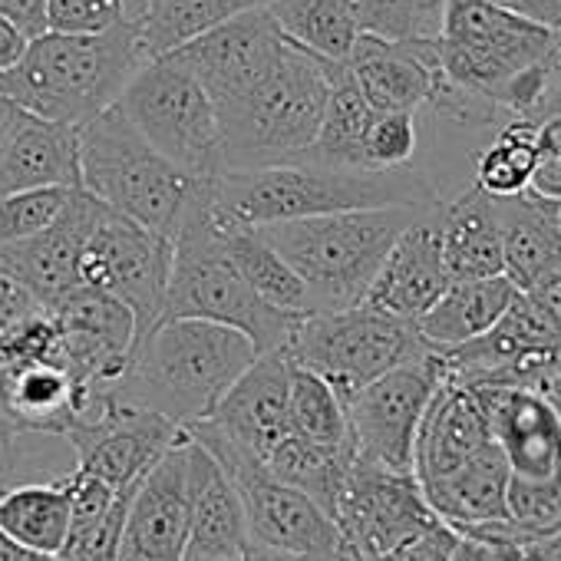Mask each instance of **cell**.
Masks as SVG:
<instances>
[{
    "instance_id": "obj_1",
    "label": "cell",
    "mask_w": 561,
    "mask_h": 561,
    "mask_svg": "<svg viewBox=\"0 0 561 561\" xmlns=\"http://www.w3.org/2000/svg\"><path fill=\"white\" fill-rule=\"evenodd\" d=\"M208 202L221 225L261 228L351 208L436 205L443 195L423 169L354 172L295 159L261 169H225L211 179Z\"/></svg>"
},
{
    "instance_id": "obj_2",
    "label": "cell",
    "mask_w": 561,
    "mask_h": 561,
    "mask_svg": "<svg viewBox=\"0 0 561 561\" xmlns=\"http://www.w3.org/2000/svg\"><path fill=\"white\" fill-rule=\"evenodd\" d=\"M254 357L251 337L234 328L198 318L159 321L136 341L123 377L106 390V403L136 407L188 430L215 410Z\"/></svg>"
},
{
    "instance_id": "obj_3",
    "label": "cell",
    "mask_w": 561,
    "mask_h": 561,
    "mask_svg": "<svg viewBox=\"0 0 561 561\" xmlns=\"http://www.w3.org/2000/svg\"><path fill=\"white\" fill-rule=\"evenodd\" d=\"M443 73L508 116L535 110L561 70V31L515 18L489 0H449L439 34Z\"/></svg>"
},
{
    "instance_id": "obj_4",
    "label": "cell",
    "mask_w": 561,
    "mask_h": 561,
    "mask_svg": "<svg viewBox=\"0 0 561 561\" xmlns=\"http://www.w3.org/2000/svg\"><path fill=\"white\" fill-rule=\"evenodd\" d=\"M142 64L139 21L106 34L44 31L4 73V93L34 116L83 126L123 96Z\"/></svg>"
},
{
    "instance_id": "obj_5",
    "label": "cell",
    "mask_w": 561,
    "mask_h": 561,
    "mask_svg": "<svg viewBox=\"0 0 561 561\" xmlns=\"http://www.w3.org/2000/svg\"><path fill=\"white\" fill-rule=\"evenodd\" d=\"M208 185L211 179H202L192 188L185 211L172 231V264H169L162 321L172 318L215 321L248 334L257 354L280 351L291 341L305 314H291L267 305L231 267V261L218 244V231L208 205Z\"/></svg>"
},
{
    "instance_id": "obj_6",
    "label": "cell",
    "mask_w": 561,
    "mask_h": 561,
    "mask_svg": "<svg viewBox=\"0 0 561 561\" xmlns=\"http://www.w3.org/2000/svg\"><path fill=\"white\" fill-rule=\"evenodd\" d=\"M430 205H383L311 215L254 228L305 280L311 314L354 308L367 298L374 277L400 231Z\"/></svg>"
},
{
    "instance_id": "obj_7",
    "label": "cell",
    "mask_w": 561,
    "mask_h": 561,
    "mask_svg": "<svg viewBox=\"0 0 561 561\" xmlns=\"http://www.w3.org/2000/svg\"><path fill=\"white\" fill-rule=\"evenodd\" d=\"M334 67L285 37L267 73L231 106L218 110L225 169L280 165L308 152L324 119Z\"/></svg>"
},
{
    "instance_id": "obj_8",
    "label": "cell",
    "mask_w": 561,
    "mask_h": 561,
    "mask_svg": "<svg viewBox=\"0 0 561 561\" xmlns=\"http://www.w3.org/2000/svg\"><path fill=\"white\" fill-rule=\"evenodd\" d=\"M80 139V182L110 211L172 238L192 188L202 179L185 175L113 103L100 116L77 126Z\"/></svg>"
},
{
    "instance_id": "obj_9",
    "label": "cell",
    "mask_w": 561,
    "mask_h": 561,
    "mask_svg": "<svg viewBox=\"0 0 561 561\" xmlns=\"http://www.w3.org/2000/svg\"><path fill=\"white\" fill-rule=\"evenodd\" d=\"M433 347L423 341L413 321L393 318L370 305H354L341 311H314L305 314L285 344V354L298 364L324 377L341 400H347L364 383L380 374L410 364Z\"/></svg>"
},
{
    "instance_id": "obj_10",
    "label": "cell",
    "mask_w": 561,
    "mask_h": 561,
    "mask_svg": "<svg viewBox=\"0 0 561 561\" xmlns=\"http://www.w3.org/2000/svg\"><path fill=\"white\" fill-rule=\"evenodd\" d=\"M116 106L172 165L192 179H215L225 169L221 123L205 87L172 57L139 67Z\"/></svg>"
},
{
    "instance_id": "obj_11",
    "label": "cell",
    "mask_w": 561,
    "mask_h": 561,
    "mask_svg": "<svg viewBox=\"0 0 561 561\" xmlns=\"http://www.w3.org/2000/svg\"><path fill=\"white\" fill-rule=\"evenodd\" d=\"M198 446H205L215 462L228 472L241 495L248 541L271 545V548H288L311 554L318 561H341L344 541L337 531V522L305 492L295 485L274 479L261 459L228 446L225 439L205 433V430H185Z\"/></svg>"
},
{
    "instance_id": "obj_12",
    "label": "cell",
    "mask_w": 561,
    "mask_h": 561,
    "mask_svg": "<svg viewBox=\"0 0 561 561\" xmlns=\"http://www.w3.org/2000/svg\"><path fill=\"white\" fill-rule=\"evenodd\" d=\"M172 264V238H162L126 215L100 211L77 261V280L123 301L146 337L165 311V285Z\"/></svg>"
},
{
    "instance_id": "obj_13",
    "label": "cell",
    "mask_w": 561,
    "mask_h": 561,
    "mask_svg": "<svg viewBox=\"0 0 561 561\" xmlns=\"http://www.w3.org/2000/svg\"><path fill=\"white\" fill-rule=\"evenodd\" d=\"M439 383L443 364L439 354L430 351L354 390L344 400L354 456L387 469L413 472L416 430Z\"/></svg>"
},
{
    "instance_id": "obj_14",
    "label": "cell",
    "mask_w": 561,
    "mask_h": 561,
    "mask_svg": "<svg viewBox=\"0 0 561 561\" xmlns=\"http://www.w3.org/2000/svg\"><path fill=\"white\" fill-rule=\"evenodd\" d=\"M334 522L344 541L341 558H377L443 518L430 508L413 472L354 456L337 495Z\"/></svg>"
},
{
    "instance_id": "obj_15",
    "label": "cell",
    "mask_w": 561,
    "mask_h": 561,
    "mask_svg": "<svg viewBox=\"0 0 561 561\" xmlns=\"http://www.w3.org/2000/svg\"><path fill=\"white\" fill-rule=\"evenodd\" d=\"M436 354L443 377L462 387L538 383L545 374L561 367L558 334L522 291L485 334Z\"/></svg>"
},
{
    "instance_id": "obj_16",
    "label": "cell",
    "mask_w": 561,
    "mask_h": 561,
    "mask_svg": "<svg viewBox=\"0 0 561 561\" xmlns=\"http://www.w3.org/2000/svg\"><path fill=\"white\" fill-rule=\"evenodd\" d=\"M280 47H285V34L274 24L271 11L254 8L205 31L202 37L182 44L165 57L182 64L205 87L218 113L244 96L267 73Z\"/></svg>"
},
{
    "instance_id": "obj_17",
    "label": "cell",
    "mask_w": 561,
    "mask_h": 561,
    "mask_svg": "<svg viewBox=\"0 0 561 561\" xmlns=\"http://www.w3.org/2000/svg\"><path fill=\"white\" fill-rule=\"evenodd\" d=\"M288 397H291V360L285 347L267 351L257 354L248 364V370L225 390L215 410L192 426L264 462L267 453L291 433Z\"/></svg>"
},
{
    "instance_id": "obj_18",
    "label": "cell",
    "mask_w": 561,
    "mask_h": 561,
    "mask_svg": "<svg viewBox=\"0 0 561 561\" xmlns=\"http://www.w3.org/2000/svg\"><path fill=\"white\" fill-rule=\"evenodd\" d=\"M188 512V433H182L133 489L116 561H182Z\"/></svg>"
},
{
    "instance_id": "obj_19",
    "label": "cell",
    "mask_w": 561,
    "mask_h": 561,
    "mask_svg": "<svg viewBox=\"0 0 561 561\" xmlns=\"http://www.w3.org/2000/svg\"><path fill=\"white\" fill-rule=\"evenodd\" d=\"M182 433L185 430L156 413L106 403L100 416L70 426L64 436L77 453L80 472H90L116 492H126L139 485V479Z\"/></svg>"
},
{
    "instance_id": "obj_20",
    "label": "cell",
    "mask_w": 561,
    "mask_h": 561,
    "mask_svg": "<svg viewBox=\"0 0 561 561\" xmlns=\"http://www.w3.org/2000/svg\"><path fill=\"white\" fill-rule=\"evenodd\" d=\"M456 383V380H453ZM512 476L561 482V416L535 383L469 387Z\"/></svg>"
},
{
    "instance_id": "obj_21",
    "label": "cell",
    "mask_w": 561,
    "mask_h": 561,
    "mask_svg": "<svg viewBox=\"0 0 561 561\" xmlns=\"http://www.w3.org/2000/svg\"><path fill=\"white\" fill-rule=\"evenodd\" d=\"M436 205L423 208L400 231V238L393 241V248L387 251V257L374 277L364 305L416 324L436 305V298L446 291L449 274L443 264Z\"/></svg>"
},
{
    "instance_id": "obj_22",
    "label": "cell",
    "mask_w": 561,
    "mask_h": 561,
    "mask_svg": "<svg viewBox=\"0 0 561 561\" xmlns=\"http://www.w3.org/2000/svg\"><path fill=\"white\" fill-rule=\"evenodd\" d=\"M347 70L374 110L420 113L443 80L439 41H383L360 34Z\"/></svg>"
},
{
    "instance_id": "obj_23",
    "label": "cell",
    "mask_w": 561,
    "mask_h": 561,
    "mask_svg": "<svg viewBox=\"0 0 561 561\" xmlns=\"http://www.w3.org/2000/svg\"><path fill=\"white\" fill-rule=\"evenodd\" d=\"M103 208H106L103 202H96L90 192L77 188L70 208L47 231H41L27 241L0 244V271L21 280L24 288H31L50 308L60 295H67L70 288L80 285L77 261H80L83 241L93 231Z\"/></svg>"
},
{
    "instance_id": "obj_24",
    "label": "cell",
    "mask_w": 561,
    "mask_h": 561,
    "mask_svg": "<svg viewBox=\"0 0 561 561\" xmlns=\"http://www.w3.org/2000/svg\"><path fill=\"white\" fill-rule=\"evenodd\" d=\"M485 446H492V433L479 407V397L469 387L443 377L416 430V446H413L416 482L430 485L453 476L469 459H476Z\"/></svg>"
},
{
    "instance_id": "obj_25",
    "label": "cell",
    "mask_w": 561,
    "mask_h": 561,
    "mask_svg": "<svg viewBox=\"0 0 561 561\" xmlns=\"http://www.w3.org/2000/svg\"><path fill=\"white\" fill-rule=\"evenodd\" d=\"M188 485L192 512L182 561H215L238 558L248 545L244 508L234 482L215 462V456L188 436Z\"/></svg>"
},
{
    "instance_id": "obj_26",
    "label": "cell",
    "mask_w": 561,
    "mask_h": 561,
    "mask_svg": "<svg viewBox=\"0 0 561 561\" xmlns=\"http://www.w3.org/2000/svg\"><path fill=\"white\" fill-rule=\"evenodd\" d=\"M83 188L77 126L54 123L24 110L0 146V198L27 188Z\"/></svg>"
},
{
    "instance_id": "obj_27",
    "label": "cell",
    "mask_w": 561,
    "mask_h": 561,
    "mask_svg": "<svg viewBox=\"0 0 561 561\" xmlns=\"http://www.w3.org/2000/svg\"><path fill=\"white\" fill-rule=\"evenodd\" d=\"M439 244L449 280L505 274L502 267V221L499 198L466 182L453 198L436 205Z\"/></svg>"
},
{
    "instance_id": "obj_28",
    "label": "cell",
    "mask_w": 561,
    "mask_h": 561,
    "mask_svg": "<svg viewBox=\"0 0 561 561\" xmlns=\"http://www.w3.org/2000/svg\"><path fill=\"white\" fill-rule=\"evenodd\" d=\"M502 221V267L518 291L561 267V215L554 202L531 192L499 198Z\"/></svg>"
},
{
    "instance_id": "obj_29",
    "label": "cell",
    "mask_w": 561,
    "mask_h": 561,
    "mask_svg": "<svg viewBox=\"0 0 561 561\" xmlns=\"http://www.w3.org/2000/svg\"><path fill=\"white\" fill-rule=\"evenodd\" d=\"M515 298L518 288L505 274L449 280L436 305L416 321V328L433 351H449L485 334L508 311Z\"/></svg>"
},
{
    "instance_id": "obj_30",
    "label": "cell",
    "mask_w": 561,
    "mask_h": 561,
    "mask_svg": "<svg viewBox=\"0 0 561 561\" xmlns=\"http://www.w3.org/2000/svg\"><path fill=\"white\" fill-rule=\"evenodd\" d=\"M512 469L502 456V449L492 443L476 459H469L453 476L420 485L430 508L453 528H466L476 522H502L508 518L505 489H508Z\"/></svg>"
},
{
    "instance_id": "obj_31",
    "label": "cell",
    "mask_w": 561,
    "mask_h": 561,
    "mask_svg": "<svg viewBox=\"0 0 561 561\" xmlns=\"http://www.w3.org/2000/svg\"><path fill=\"white\" fill-rule=\"evenodd\" d=\"M215 231H218V244H221L225 257L231 261V267L267 305H274L280 311H291V314H311L305 280L295 274V267L285 257H280V251L271 241H264L254 228L221 225L218 218H215Z\"/></svg>"
},
{
    "instance_id": "obj_32",
    "label": "cell",
    "mask_w": 561,
    "mask_h": 561,
    "mask_svg": "<svg viewBox=\"0 0 561 561\" xmlns=\"http://www.w3.org/2000/svg\"><path fill=\"white\" fill-rule=\"evenodd\" d=\"M374 113L377 110L360 93V87L351 77L347 64H337L334 73H331V93H328V106H324L318 139L298 159H311V162L334 165V169L370 172L367 162H364V136L370 129Z\"/></svg>"
},
{
    "instance_id": "obj_33",
    "label": "cell",
    "mask_w": 561,
    "mask_h": 561,
    "mask_svg": "<svg viewBox=\"0 0 561 561\" xmlns=\"http://www.w3.org/2000/svg\"><path fill=\"white\" fill-rule=\"evenodd\" d=\"M0 528L24 548L57 558L70 531V482H24L0 492Z\"/></svg>"
},
{
    "instance_id": "obj_34",
    "label": "cell",
    "mask_w": 561,
    "mask_h": 561,
    "mask_svg": "<svg viewBox=\"0 0 561 561\" xmlns=\"http://www.w3.org/2000/svg\"><path fill=\"white\" fill-rule=\"evenodd\" d=\"M267 11L291 44L331 64H347L360 37L354 0H271Z\"/></svg>"
},
{
    "instance_id": "obj_35",
    "label": "cell",
    "mask_w": 561,
    "mask_h": 561,
    "mask_svg": "<svg viewBox=\"0 0 561 561\" xmlns=\"http://www.w3.org/2000/svg\"><path fill=\"white\" fill-rule=\"evenodd\" d=\"M351 462H354V446H328V443H314L308 436L288 433L267 453L264 469L274 479L288 482L308 499H314L334 518L337 495L344 489Z\"/></svg>"
},
{
    "instance_id": "obj_36",
    "label": "cell",
    "mask_w": 561,
    "mask_h": 561,
    "mask_svg": "<svg viewBox=\"0 0 561 561\" xmlns=\"http://www.w3.org/2000/svg\"><path fill=\"white\" fill-rule=\"evenodd\" d=\"M271 0H146L139 14V44L146 60L165 57L182 44L202 37L205 31L254 11Z\"/></svg>"
},
{
    "instance_id": "obj_37",
    "label": "cell",
    "mask_w": 561,
    "mask_h": 561,
    "mask_svg": "<svg viewBox=\"0 0 561 561\" xmlns=\"http://www.w3.org/2000/svg\"><path fill=\"white\" fill-rule=\"evenodd\" d=\"M77 469L67 436L27 430L0 410V492L24 482H54Z\"/></svg>"
},
{
    "instance_id": "obj_38",
    "label": "cell",
    "mask_w": 561,
    "mask_h": 561,
    "mask_svg": "<svg viewBox=\"0 0 561 561\" xmlns=\"http://www.w3.org/2000/svg\"><path fill=\"white\" fill-rule=\"evenodd\" d=\"M535 162V119H505L472 156L469 182L492 198H512L528 192Z\"/></svg>"
},
{
    "instance_id": "obj_39",
    "label": "cell",
    "mask_w": 561,
    "mask_h": 561,
    "mask_svg": "<svg viewBox=\"0 0 561 561\" xmlns=\"http://www.w3.org/2000/svg\"><path fill=\"white\" fill-rule=\"evenodd\" d=\"M291 360V357H288ZM291 433L328 446H354L347 430V410L337 390L308 367L291 360V397H288Z\"/></svg>"
},
{
    "instance_id": "obj_40",
    "label": "cell",
    "mask_w": 561,
    "mask_h": 561,
    "mask_svg": "<svg viewBox=\"0 0 561 561\" xmlns=\"http://www.w3.org/2000/svg\"><path fill=\"white\" fill-rule=\"evenodd\" d=\"M449 0H354L360 34L383 41H439Z\"/></svg>"
},
{
    "instance_id": "obj_41",
    "label": "cell",
    "mask_w": 561,
    "mask_h": 561,
    "mask_svg": "<svg viewBox=\"0 0 561 561\" xmlns=\"http://www.w3.org/2000/svg\"><path fill=\"white\" fill-rule=\"evenodd\" d=\"M420 149H423L420 113H403V110L374 113L370 129L364 136V162L370 172L416 169Z\"/></svg>"
},
{
    "instance_id": "obj_42",
    "label": "cell",
    "mask_w": 561,
    "mask_h": 561,
    "mask_svg": "<svg viewBox=\"0 0 561 561\" xmlns=\"http://www.w3.org/2000/svg\"><path fill=\"white\" fill-rule=\"evenodd\" d=\"M77 188L50 185V188H27L0 198V244L27 241L47 231L73 202Z\"/></svg>"
},
{
    "instance_id": "obj_43",
    "label": "cell",
    "mask_w": 561,
    "mask_h": 561,
    "mask_svg": "<svg viewBox=\"0 0 561 561\" xmlns=\"http://www.w3.org/2000/svg\"><path fill=\"white\" fill-rule=\"evenodd\" d=\"M505 505L508 522L525 541L561 528V482L512 476L505 489Z\"/></svg>"
},
{
    "instance_id": "obj_44",
    "label": "cell",
    "mask_w": 561,
    "mask_h": 561,
    "mask_svg": "<svg viewBox=\"0 0 561 561\" xmlns=\"http://www.w3.org/2000/svg\"><path fill=\"white\" fill-rule=\"evenodd\" d=\"M146 0H50L47 31L57 34H106L126 21H139Z\"/></svg>"
},
{
    "instance_id": "obj_45",
    "label": "cell",
    "mask_w": 561,
    "mask_h": 561,
    "mask_svg": "<svg viewBox=\"0 0 561 561\" xmlns=\"http://www.w3.org/2000/svg\"><path fill=\"white\" fill-rule=\"evenodd\" d=\"M129 499H133V492H126L93 525H83V528L67 531V541H64L57 561H116L119 558V535H123V522H126Z\"/></svg>"
},
{
    "instance_id": "obj_46",
    "label": "cell",
    "mask_w": 561,
    "mask_h": 561,
    "mask_svg": "<svg viewBox=\"0 0 561 561\" xmlns=\"http://www.w3.org/2000/svg\"><path fill=\"white\" fill-rule=\"evenodd\" d=\"M459 541L446 561H525L522 545L525 538L515 531L508 518L502 522H476L466 528H456Z\"/></svg>"
},
{
    "instance_id": "obj_47",
    "label": "cell",
    "mask_w": 561,
    "mask_h": 561,
    "mask_svg": "<svg viewBox=\"0 0 561 561\" xmlns=\"http://www.w3.org/2000/svg\"><path fill=\"white\" fill-rule=\"evenodd\" d=\"M528 192L561 205V116L535 119V162Z\"/></svg>"
},
{
    "instance_id": "obj_48",
    "label": "cell",
    "mask_w": 561,
    "mask_h": 561,
    "mask_svg": "<svg viewBox=\"0 0 561 561\" xmlns=\"http://www.w3.org/2000/svg\"><path fill=\"white\" fill-rule=\"evenodd\" d=\"M44 308L47 305L31 288H24L21 280H14L11 274L0 271V334H4L8 328H14L18 321L44 311Z\"/></svg>"
},
{
    "instance_id": "obj_49",
    "label": "cell",
    "mask_w": 561,
    "mask_h": 561,
    "mask_svg": "<svg viewBox=\"0 0 561 561\" xmlns=\"http://www.w3.org/2000/svg\"><path fill=\"white\" fill-rule=\"evenodd\" d=\"M522 295L538 308V314L551 324V331L561 341V267H554L545 277H538L535 285L528 291H522Z\"/></svg>"
},
{
    "instance_id": "obj_50",
    "label": "cell",
    "mask_w": 561,
    "mask_h": 561,
    "mask_svg": "<svg viewBox=\"0 0 561 561\" xmlns=\"http://www.w3.org/2000/svg\"><path fill=\"white\" fill-rule=\"evenodd\" d=\"M47 4L50 0H0V18L18 24L34 41L47 31Z\"/></svg>"
},
{
    "instance_id": "obj_51",
    "label": "cell",
    "mask_w": 561,
    "mask_h": 561,
    "mask_svg": "<svg viewBox=\"0 0 561 561\" xmlns=\"http://www.w3.org/2000/svg\"><path fill=\"white\" fill-rule=\"evenodd\" d=\"M489 4H495L515 18H525L531 24L561 31V0H489Z\"/></svg>"
},
{
    "instance_id": "obj_52",
    "label": "cell",
    "mask_w": 561,
    "mask_h": 561,
    "mask_svg": "<svg viewBox=\"0 0 561 561\" xmlns=\"http://www.w3.org/2000/svg\"><path fill=\"white\" fill-rule=\"evenodd\" d=\"M27 44H31V37L18 24H11L8 18H0V73H8L11 67H18Z\"/></svg>"
},
{
    "instance_id": "obj_53",
    "label": "cell",
    "mask_w": 561,
    "mask_h": 561,
    "mask_svg": "<svg viewBox=\"0 0 561 561\" xmlns=\"http://www.w3.org/2000/svg\"><path fill=\"white\" fill-rule=\"evenodd\" d=\"M525 561H561V528L522 545Z\"/></svg>"
},
{
    "instance_id": "obj_54",
    "label": "cell",
    "mask_w": 561,
    "mask_h": 561,
    "mask_svg": "<svg viewBox=\"0 0 561 561\" xmlns=\"http://www.w3.org/2000/svg\"><path fill=\"white\" fill-rule=\"evenodd\" d=\"M241 561H318L311 554H301V551H288V548H271V545H254L248 541L241 548Z\"/></svg>"
},
{
    "instance_id": "obj_55",
    "label": "cell",
    "mask_w": 561,
    "mask_h": 561,
    "mask_svg": "<svg viewBox=\"0 0 561 561\" xmlns=\"http://www.w3.org/2000/svg\"><path fill=\"white\" fill-rule=\"evenodd\" d=\"M541 116H561V70L551 77V83H548L538 110H535V119H541Z\"/></svg>"
},
{
    "instance_id": "obj_56",
    "label": "cell",
    "mask_w": 561,
    "mask_h": 561,
    "mask_svg": "<svg viewBox=\"0 0 561 561\" xmlns=\"http://www.w3.org/2000/svg\"><path fill=\"white\" fill-rule=\"evenodd\" d=\"M37 558H44V554L24 548L21 541H14L4 528H0V561H37Z\"/></svg>"
},
{
    "instance_id": "obj_57",
    "label": "cell",
    "mask_w": 561,
    "mask_h": 561,
    "mask_svg": "<svg viewBox=\"0 0 561 561\" xmlns=\"http://www.w3.org/2000/svg\"><path fill=\"white\" fill-rule=\"evenodd\" d=\"M21 116H24V110L8 93H0V146H4V139L11 136V129L18 126Z\"/></svg>"
},
{
    "instance_id": "obj_58",
    "label": "cell",
    "mask_w": 561,
    "mask_h": 561,
    "mask_svg": "<svg viewBox=\"0 0 561 561\" xmlns=\"http://www.w3.org/2000/svg\"><path fill=\"white\" fill-rule=\"evenodd\" d=\"M215 561H241V554L238 558H215Z\"/></svg>"
},
{
    "instance_id": "obj_59",
    "label": "cell",
    "mask_w": 561,
    "mask_h": 561,
    "mask_svg": "<svg viewBox=\"0 0 561 561\" xmlns=\"http://www.w3.org/2000/svg\"><path fill=\"white\" fill-rule=\"evenodd\" d=\"M0 93H4V73H0Z\"/></svg>"
},
{
    "instance_id": "obj_60",
    "label": "cell",
    "mask_w": 561,
    "mask_h": 561,
    "mask_svg": "<svg viewBox=\"0 0 561 561\" xmlns=\"http://www.w3.org/2000/svg\"><path fill=\"white\" fill-rule=\"evenodd\" d=\"M37 561H57V558H37Z\"/></svg>"
},
{
    "instance_id": "obj_61",
    "label": "cell",
    "mask_w": 561,
    "mask_h": 561,
    "mask_svg": "<svg viewBox=\"0 0 561 561\" xmlns=\"http://www.w3.org/2000/svg\"><path fill=\"white\" fill-rule=\"evenodd\" d=\"M558 215H561V205H558Z\"/></svg>"
}]
</instances>
